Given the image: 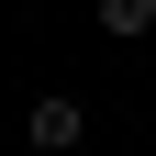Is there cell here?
Segmentation results:
<instances>
[{
  "label": "cell",
  "mask_w": 156,
  "mask_h": 156,
  "mask_svg": "<svg viewBox=\"0 0 156 156\" xmlns=\"http://www.w3.org/2000/svg\"><path fill=\"white\" fill-rule=\"evenodd\" d=\"M89 11H101V34H123V45L156 34V0H89Z\"/></svg>",
  "instance_id": "cell-2"
},
{
  "label": "cell",
  "mask_w": 156,
  "mask_h": 156,
  "mask_svg": "<svg viewBox=\"0 0 156 156\" xmlns=\"http://www.w3.org/2000/svg\"><path fill=\"white\" fill-rule=\"evenodd\" d=\"M23 145H34V156H78V145H89V101H67V89H45V101L23 112Z\"/></svg>",
  "instance_id": "cell-1"
}]
</instances>
